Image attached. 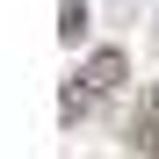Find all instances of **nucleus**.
<instances>
[{
	"label": "nucleus",
	"mask_w": 159,
	"mask_h": 159,
	"mask_svg": "<svg viewBox=\"0 0 159 159\" xmlns=\"http://www.w3.org/2000/svg\"><path fill=\"white\" fill-rule=\"evenodd\" d=\"M123 72H130V65H123V51H94V58H87V65H80V72L65 80V94H58V116H65V123L94 116L101 101H109V94L123 87Z\"/></svg>",
	"instance_id": "1"
},
{
	"label": "nucleus",
	"mask_w": 159,
	"mask_h": 159,
	"mask_svg": "<svg viewBox=\"0 0 159 159\" xmlns=\"http://www.w3.org/2000/svg\"><path fill=\"white\" fill-rule=\"evenodd\" d=\"M130 145H138L145 159H159V87H145V101H138V123H130Z\"/></svg>",
	"instance_id": "2"
},
{
	"label": "nucleus",
	"mask_w": 159,
	"mask_h": 159,
	"mask_svg": "<svg viewBox=\"0 0 159 159\" xmlns=\"http://www.w3.org/2000/svg\"><path fill=\"white\" fill-rule=\"evenodd\" d=\"M80 29H87V0H65V22H58V36L80 43Z\"/></svg>",
	"instance_id": "3"
}]
</instances>
